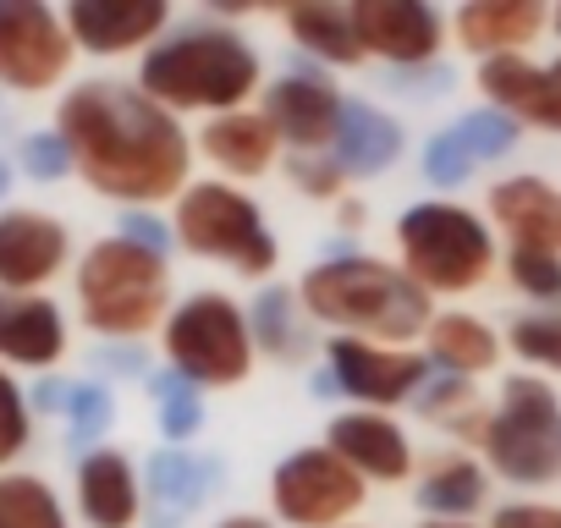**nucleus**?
<instances>
[{
	"instance_id": "nucleus-30",
	"label": "nucleus",
	"mask_w": 561,
	"mask_h": 528,
	"mask_svg": "<svg viewBox=\"0 0 561 528\" xmlns=\"http://www.w3.org/2000/svg\"><path fill=\"white\" fill-rule=\"evenodd\" d=\"M479 391L468 386V380H457V375H440V380H430L424 391H419V413L430 418V424H446V429H457V435H484V424H490V413L473 402Z\"/></svg>"
},
{
	"instance_id": "nucleus-25",
	"label": "nucleus",
	"mask_w": 561,
	"mask_h": 528,
	"mask_svg": "<svg viewBox=\"0 0 561 528\" xmlns=\"http://www.w3.org/2000/svg\"><path fill=\"white\" fill-rule=\"evenodd\" d=\"M424 358H430L435 369L457 375V380H473V375H490V369L501 364V342H495V331H490L484 320H473V314H440V320H430V331H424Z\"/></svg>"
},
{
	"instance_id": "nucleus-24",
	"label": "nucleus",
	"mask_w": 561,
	"mask_h": 528,
	"mask_svg": "<svg viewBox=\"0 0 561 528\" xmlns=\"http://www.w3.org/2000/svg\"><path fill=\"white\" fill-rule=\"evenodd\" d=\"M198 149L231 176H264L280 154V138L270 133L259 111H226V116H209V127L198 133Z\"/></svg>"
},
{
	"instance_id": "nucleus-35",
	"label": "nucleus",
	"mask_w": 561,
	"mask_h": 528,
	"mask_svg": "<svg viewBox=\"0 0 561 528\" xmlns=\"http://www.w3.org/2000/svg\"><path fill=\"white\" fill-rule=\"evenodd\" d=\"M28 429H34V418H28V397L18 391V380H12L7 369H0V468H7L12 457H23Z\"/></svg>"
},
{
	"instance_id": "nucleus-20",
	"label": "nucleus",
	"mask_w": 561,
	"mask_h": 528,
	"mask_svg": "<svg viewBox=\"0 0 561 528\" xmlns=\"http://www.w3.org/2000/svg\"><path fill=\"white\" fill-rule=\"evenodd\" d=\"M78 512L89 528H133L144 512V479L127 451L94 446L78 462Z\"/></svg>"
},
{
	"instance_id": "nucleus-5",
	"label": "nucleus",
	"mask_w": 561,
	"mask_h": 528,
	"mask_svg": "<svg viewBox=\"0 0 561 528\" xmlns=\"http://www.w3.org/2000/svg\"><path fill=\"white\" fill-rule=\"evenodd\" d=\"M397 253H402V271L413 287H424L430 298H462L473 287L490 282L495 271V237L490 226L446 198L413 204L397 220Z\"/></svg>"
},
{
	"instance_id": "nucleus-4",
	"label": "nucleus",
	"mask_w": 561,
	"mask_h": 528,
	"mask_svg": "<svg viewBox=\"0 0 561 528\" xmlns=\"http://www.w3.org/2000/svg\"><path fill=\"white\" fill-rule=\"evenodd\" d=\"M78 309L83 325L111 342H138L154 325H165L171 309V271L165 253L133 242V237H100L78 264Z\"/></svg>"
},
{
	"instance_id": "nucleus-12",
	"label": "nucleus",
	"mask_w": 561,
	"mask_h": 528,
	"mask_svg": "<svg viewBox=\"0 0 561 528\" xmlns=\"http://www.w3.org/2000/svg\"><path fill=\"white\" fill-rule=\"evenodd\" d=\"M358 50L391 67H430L446 39V18L424 0H353L347 7Z\"/></svg>"
},
{
	"instance_id": "nucleus-11",
	"label": "nucleus",
	"mask_w": 561,
	"mask_h": 528,
	"mask_svg": "<svg viewBox=\"0 0 561 528\" xmlns=\"http://www.w3.org/2000/svg\"><path fill=\"white\" fill-rule=\"evenodd\" d=\"M325 358H331V386L358 397L369 413L413 402L424 391V380H430V358L424 353L375 347V342H358V336H331Z\"/></svg>"
},
{
	"instance_id": "nucleus-36",
	"label": "nucleus",
	"mask_w": 561,
	"mask_h": 528,
	"mask_svg": "<svg viewBox=\"0 0 561 528\" xmlns=\"http://www.w3.org/2000/svg\"><path fill=\"white\" fill-rule=\"evenodd\" d=\"M67 418H72V440H100L116 418V402L105 386H72L67 397Z\"/></svg>"
},
{
	"instance_id": "nucleus-2",
	"label": "nucleus",
	"mask_w": 561,
	"mask_h": 528,
	"mask_svg": "<svg viewBox=\"0 0 561 528\" xmlns=\"http://www.w3.org/2000/svg\"><path fill=\"white\" fill-rule=\"evenodd\" d=\"M298 303L336 336H358L375 347H408L430 331V292L408 282L402 264H380L364 253L314 264L298 287Z\"/></svg>"
},
{
	"instance_id": "nucleus-7",
	"label": "nucleus",
	"mask_w": 561,
	"mask_h": 528,
	"mask_svg": "<svg viewBox=\"0 0 561 528\" xmlns=\"http://www.w3.org/2000/svg\"><path fill=\"white\" fill-rule=\"evenodd\" d=\"M484 462L512 484L561 479V397L539 375H512L479 435Z\"/></svg>"
},
{
	"instance_id": "nucleus-37",
	"label": "nucleus",
	"mask_w": 561,
	"mask_h": 528,
	"mask_svg": "<svg viewBox=\"0 0 561 528\" xmlns=\"http://www.w3.org/2000/svg\"><path fill=\"white\" fill-rule=\"evenodd\" d=\"M23 165L34 182H61L72 171V149L61 133H34V138H23Z\"/></svg>"
},
{
	"instance_id": "nucleus-32",
	"label": "nucleus",
	"mask_w": 561,
	"mask_h": 528,
	"mask_svg": "<svg viewBox=\"0 0 561 528\" xmlns=\"http://www.w3.org/2000/svg\"><path fill=\"white\" fill-rule=\"evenodd\" d=\"M451 133H457V144L468 149V160H501V154L517 144V122L501 116V111H490V105H484V111H468Z\"/></svg>"
},
{
	"instance_id": "nucleus-33",
	"label": "nucleus",
	"mask_w": 561,
	"mask_h": 528,
	"mask_svg": "<svg viewBox=\"0 0 561 528\" xmlns=\"http://www.w3.org/2000/svg\"><path fill=\"white\" fill-rule=\"evenodd\" d=\"M506 276L517 292L539 298V303H556L561 298V253H528V248H512L506 253Z\"/></svg>"
},
{
	"instance_id": "nucleus-13",
	"label": "nucleus",
	"mask_w": 561,
	"mask_h": 528,
	"mask_svg": "<svg viewBox=\"0 0 561 528\" xmlns=\"http://www.w3.org/2000/svg\"><path fill=\"white\" fill-rule=\"evenodd\" d=\"M342 94L320 78V72H287L264 89V122L280 144H293L298 154H320L336 144V127H342Z\"/></svg>"
},
{
	"instance_id": "nucleus-27",
	"label": "nucleus",
	"mask_w": 561,
	"mask_h": 528,
	"mask_svg": "<svg viewBox=\"0 0 561 528\" xmlns=\"http://www.w3.org/2000/svg\"><path fill=\"white\" fill-rule=\"evenodd\" d=\"M287 34H293L309 56H320V61H331V67H358V61H364L347 7H331V0H298V7L287 12Z\"/></svg>"
},
{
	"instance_id": "nucleus-17",
	"label": "nucleus",
	"mask_w": 561,
	"mask_h": 528,
	"mask_svg": "<svg viewBox=\"0 0 561 528\" xmlns=\"http://www.w3.org/2000/svg\"><path fill=\"white\" fill-rule=\"evenodd\" d=\"M479 89L490 100V111L512 116L517 127H545L561 133V61L534 67L528 56H501L479 67Z\"/></svg>"
},
{
	"instance_id": "nucleus-18",
	"label": "nucleus",
	"mask_w": 561,
	"mask_h": 528,
	"mask_svg": "<svg viewBox=\"0 0 561 528\" xmlns=\"http://www.w3.org/2000/svg\"><path fill=\"white\" fill-rule=\"evenodd\" d=\"M451 28L468 56L501 61V56H523L550 28V7H539V0H468V7H457Z\"/></svg>"
},
{
	"instance_id": "nucleus-45",
	"label": "nucleus",
	"mask_w": 561,
	"mask_h": 528,
	"mask_svg": "<svg viewBox=\"0 0 561 528\" xmlns=\"http://www.w3.org/2000/svg\"><path fill=\"white\" fill-rule=\"evenodd\" d=\"M550 28H556V34H561V7H556V12H550Z\"/></svg>"
},
{
	"instance_id": "nucleus-6",
	"label": "nucleus",
	"mask_w": 561,
	"mask_h": 528,
	"mask_svg": "<svg viewBox=\"0 0 561 528\" xmlns=\"http://www.w3.org/2000/svg\"><path fill=\"white\" fill-rule=\"evenodd\" d=\"M171 231L187 253L198 259H226L237 276H270L275 271V237L264 226V209L237 193L231 182H187V193L176 198V215H171Z\"/></svg>"
},
{
	"instance_id": "nucleus-43",
	"label": "nucleus",
	"mask_w": 561,
	"mask_h": 528,
	"mask_svg": "<svg viewBox=\"0 0 561 528\" xmlns=\"http://www.w3.org/2000/svg\"><path fill=\"white\" fill-rule=\"evenodd\" d=\"M7 193H12V165L0 160V198H7Z\"/></svg>"
},
{
	"instance_id": "nucleus-3",
	"label": "nucleus",
	"mask_w": 561,
	"mask_h": 528,
	"mask_svg": "<svg viewBox=\"0 0 561 528\" xmlns=\"http://www.w3.org/2000/svg\"><path fill=\"white\" fill-rule=\"evenodd\" d=\"M138 89L171 116H182V111H204V116L248 111V100L259 89V56L231 28H215V23L182 28L176 39L144 50Z\"/></svg>"
},
{
	"instance_id": "nucleus-14",
	"label": "nucleus",
	"mask_w": 561,
	"mask_h": 528,
	"mask_svg": "<svg viewBox=\"0 0 561 528\" xmlns=\"http://www.w3.org/2000/svg\"><path fill=\"white\" fill-rule=\"evenodd\" d=\"M72 237L45 209H7L0 215V292H39L67 271Z\"/></svg>"
},
{
	"instance_id": "nucleus-42",
	"label": "nucleus",
	"mask_w": 561,
	"mask_h": 528,
	"mask_svg": "<svg viewBox=\"0 0 561 528\" xmlns=\"http://www.w3.org/2000/svg\"><path fill=\"white\" fill-rule=\"evenodd\" d=\"M215 528H275L270 517H253V512H237V517H226V523H215Z\"/></svg>"
},
{
	"instance_id": "nucleus-22",
	"label": "nucleus",
	"mask_w": 561,
	"mask_h": 528,
	"mask_svg": "<svg viewBox=\"0 0 561 528\" xmlns=\"http://www.w3.org/2000/svg\"><path fill=\"white\" fill-rule=\"evenodd\" d=\"M215 479H220L215 462L165 446V451H154L149 468H144V501L154 506V523H160V528H176L182 517H193V512L215 495Z\"/></svg>"
},
{
	"instance_id": "nucleus-31",
	"label": "nucleus",
	"mask_w": 561,
	"mask_h": 528,
	"mask_svg": "<svg viewBox=\"0 0 561 528\" xmlns=\"http://www.w3.org/2000/svg\"><path fill=\"white\" fill-rule=\"evenodd\" d=\"M154 413H160V429L165 440H193L198 424H204V397L193 380H182L176 369H165L154 380Z\"/></svg>"
},
{
	"instance_id": "nucleus-29",
	"label": "nucleus",
	"mask_w": 561,
	"mask_h": 528,
	"mask_svg": "<svg viewBox=\"0 0 561 528\" xmlns=\"http://www.w3.org/2000/svg\"><path fill=\"white\" fill-rule=\"evenodd\" d=\"M0 528H72L39 473H0Z\"/></svg>"
},
{
	"instance_id": "nucleus-21",
	"label": "nucleus",
	"mask_w": 561,
	"mask_h": 528,
	"mask_svg": "<svg viewBox=\"0 0 561 528\" xmlns=\"http://www.w3.org/2000/svg\"><path fill=\"white\" fill-rule=\"evenodd\" d=\"M490 220L528 253H561V187L539 176H506L490 187Z\"/></svg>"
},
{
	"instance_id": "nucleus-41",
	"label": "nucleus",
	"mask_w": 561,
	"mask_h": 528,
	"mask_svg": "<svg viewBox=\"0 0 561 528\" xmlns=\"http://www.w3.org/2000/svg\"><path fill=\"white\" fill-rule=\"evenodd\" d=\"M122 237H133V242H144V248H154V253L171 248V231H165L160 220H149V215H127V220H122Z\"/></svg>"
},
{
	"instance_id": "nucleus-8",
	"label": "nucleus",
	"mask_w": 561,
	"mask_h": 528,
	"mask_svg": "<svg viewBox=\"0 0 561 528\" xmlns=\"http://www.w3.org/2000/svg\"><path fill=\"white\" fill-rule=\"evenodd\" d=\"M165 364L204 386H242L253 369V331L248 314L226 292H193L165 320Z\"/></svg>"
},
{
	"instance_id": "nucleus-40",
	"label": "nucleus",
	"mask_w": 561,
	"mask_h": 528,
	"mask_svg": "<svg viewBox=\"0 0 561 528\" xmlns=\"http://www.w3.org/2000/svg\"><path fill=\"white\" fill-rule=\"evenodd\" d=\"M490 528H561V506L550 501H512L490 517Z\"/></svg>"
},
{
	"instance_id": "nucleus-39",
	"label": "nucleus",
	"mask_w": 561,
	"mask_h": 528,
	"mask_svg": "<svg viewBox=\"0 0 561 528\" xmlns=\"http://www.w3.org/2000/svg\"><path fill=\"white\" fill-rule=\"evenodd\" d=\"M293 187H304L309 198H342L347 193V171L336 160H314V154H293Z\"/></svg>"
},
{
	"instance_id": "nucleus-26",
	"label": "nucleus",
	"mask_w": 561,
	"mask_h": 528,
	"mask_svg": "<svg viewBox=\"0 0 561 528\" xmlns=\"http://www.w3.org/2000/svg\"><path fill=\"white\" fill-rule=\"evenodd\" d=\"M484 495H490L484 468H479L473 457H457V451L435 457V462L424 468V479H419V506H424L435 523H462L468 512L484 506Z\"/></svg>"
},
{
	"instance_id": "nucleus-44",
	"label": "nucleus",
	"mask_w": 561,
	"mask_h": 528,
	"mask_svg": "<svg viewBox=\"0 0 561 528\" xmlns=\"http://www.w3.org/2000/svg\"><path fill=\"white\" fill-rule=\"evenodd\" d=\"M419 528H473V523H435V517H424Z\"/></svg>"
},
{
	"instance_id": "nucleus-23",
	"label": "nucleus",
	"mask_w": 561,
	"mask_h": 528,
	"mask_svg": "<svg viewBox=\"0 0 561 528\" xmlns=\"http://www.w3.org/2000/svg\"><path fill=\"white\" fill-rule=\"evenodd\" d=\"M331 160H336L347 176H375V171L397 165V160H402V127H397V116L347 100V105H342L336 144H331Z\"/></svg>"
},
{
	"instance_id": "nucleus-28",
	"label": "nucleus",
	"mask_w": 561,
	"mask_h": 528,
	"mask_svg": "<svg viewBox=\"0 0 561 528\" xmlns=\"http://www.w3.org/2000/svg\"><path fill=\"white\" fill-rule=\"evenodd\" d=\"M253 347L280 358V364H293V358H309V325H304V303L293 287H270L253 298Z\"/></svg>"
},
{
	"instance_id": "nucleus-16",
	"label": "nucleus",
	"mask_w": 561,
	"mask_h": 528,
	"mask_svg": "<svg viewBox=\"0 0 561 528\" xmlns=\"http://www.w3.org/2000/svg\"><path fill=\"white\" fill-rule=\"evenodd\" d=\"M331 451L358 473V479H380V484H402L413 473V440L408 429L391 418V413H369V408H353V413H336L331 429H325Z\"/></svg>"
},
{
	"instance_id": "nucleus-1",
	"label": "nucleus",
	"mask_w": 561,
	"mask_h": 528,
	"mask_svg": "<svg viewBox=\"0 0 561 528\" xmlns=\"http://www.w3.org/2000/svg\"><path fill=\"white\" fill-rule=\"evenodd\" d=\"M56 133L72 149V171L116 204H165L187 193V127L133 83H78L56 111Z\"/></svg>"
},
{
	"instance_id": "nucleus-15",
	"label": "nucleus",
	"mask_w": 561,
	"mask_h": 528,
	"mask_svg": "<svg viewBox=\"0 0 561 528\" xmlns=\"http://www.w3.org/2000/svg\"><path fill=\"white\" fill-rule=\"evenodd\" d=\"M67 34L89 56H127L154 45V34L171 23L165 0H72L61 12Z\"/></svg>"
},
{
	"instance_id": "nucleus-34",
	"label": "nucleus",
	"mask_w": 561,
	"mask_h": 528,
	"mask_svg": "<svg viewBox=\"0 0 561 528\" xmlns=\"http://www.w3.org/2000/svg\"><path fill=\"white\" fill-rule=\"evenodd\" d=\"M512 353L561 375V314H523L512 325Z\"/></svg>"
},
{
	"instance_id": "nucleus-10",
	"label": "nucleus",
	"mask_w": 561,
	"mask_h": 528,
	"mask_svg": "<svg viewBox=\"0 0 561 528\" xmlns=\"http://www.w3.org/2000/svg\"><path fill=\"white\" fill-rule=\"evenodd\" d=\"M78 45L45 0H0V89L45 94L67 78Z\"/></svg>"
},
{
	"instance_id": "nucleus-9",
	"label": "nucleus",
	"mask_w": 561,
	"mask_h": 528,
	"mask_svg": "<svg viewBox=\"0 0 561 528\" xmlns=\"http://www.w3.org/2000/svg\"><path fill=\"white\" fill-rule=\"evenodd\" d=\"M369 501V484L331 451V446H304L280 457L270 473V506L293 528H347Z\"/></svg>"
},
{
	"instance_id": "nucleus-19",
	"label": "nucleus",
	"mask_w": 561,
	"mask_h": 528,
	"mask_svg": "<svg viewBox=\"0 0 561 528\" xmlns=\"http://www.w3.org/2000/svg\"><path fill=\"white\" fill-rule=\"evenodd\" d=\"M67 353V320L39 292H0V369H50Z\"/></svg>"
},
{
	"instance_id": "nucleus-38",
	"label": "nucleus",
	"mask_w": 561,
	"mask_h": 528,
	"mask_svg": "<svg viewBox=\"0 0 561 528\" xmlns=\"http://www.w3.org/2000/svg\"><path fill=\"white\" fill-rule=\"evenodd\" d=\"M424 176L440 182V187H457V182L473 176V160H468V149L457 144V133H435V138H430V149H424Z\"/></svg>"
}]
</instances>
